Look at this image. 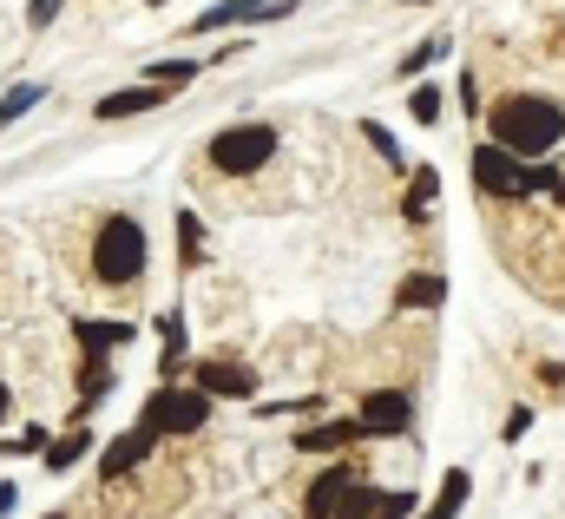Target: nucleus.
<instances>
[{"label": "nucleus", "instance_id": "f257e3e1", "mask_svg": "<svg viewBox=\"0 0 565 519\" xmlns=\"http://www.w3.org/2000/svg\"><path fill=\"white\" fill-rule=\"evenodd\" d=\"M487 126H493V145H507L513 158H546L565 138V106L540 99V93H507L487 113Z\"/></svg>", "mask_w": 565, "mask_h": 519}, {"label": "nucleus", "instance_id": "f03ea898", "mask_svg": "<svg viewBox=\"0 0 565 519\" xmlns=\"http://www.w3.org/2000/svg\"><path fill=\"white\" fill-rule=\"evenodd\" d=\"M145 257H151V244H145V224L139 218H106L99 224V237H93V276L106 283V289H126V283H139L145 276Z\"/></svg>", "mask_w": 565, "mask_h": 519}, {"label": "nucleus", "instance_id": "7ed1b4c3", "mask_svg": "<svg viewBox=\"0 0 565 519\" xmlns=\"http://www.w3.org/2000/svg\"><path fill=\"white\" fill-rule=\"evenodd\" d=\"M473 184L487 198H526V191H559V171L553 165H526L507 145H480L473 151Z\"/></svg>", "mask_w": 565, "mask_h": 519}, {"label": "nucleus", "instance_id": "20e7f679", "mask_svg": "<svg viewBox=\"0 0 565 519\" xmlns=\"http://www.w3.org/2000/svg\"><path fill=\"white\" fill-rule=\"evenodd\" d=\"M204 158H211V171H224V178H250L257 165H270L277 158V131L270 126H224L211 145H204Z\"/></svg>", "mask_w": 565, "mask_h": 519}, {"label": "nucleus", "instance_id": "39448f33", "mask_svg": "<svg viewBox=\"0 0 565 519\" xmlns=\"http://www.w3.org/2000/svg\"><path fill=\"white\" fill-rule=\"evenodd\" d=\"M139 421L158 427V434H198V427L211 421V394L204 389H171V382H164L158 394H145Z\"/></svg>", "mask_w": 565, "mask_h": 519}, {"label": "nucleus", "instance_id": "423d86ee", "mask_svg": "<svg viewBox=\"0 0 565 519\" xmlns=\"http://www.w3.org/2000/svg\"><path fill=\"white\" fill-rule=\"evenodd\" d=\"M282 13H289V0H217L191 20V33L204 40V33H224V27H244V20H282Z\"/></svg>", "mask_w": 565, "mask_h": 519}, {"label": "nucleus", "instance_id": "0eeeda50", "mask_svg": "<svg viewBox=\"0 0 565 519\" xmlns=\"http://www.w3.org/2000/svg\"><path fill=\"white\" fill-rule=\"evenodd\" d=\"M158 441H164V434H158V427H145V421L132 427V434H119V441L99 454V480H126V474H139L145 460H151V447H158Z\"/></svg>", "mask_w": 565, "mask_h": 519}, {"label": "nucleus", "instance_id": "6e6552de", "mask_svg": "<svg viewBox=\"0 0 565 519\" xmlns=\"http://www.w3.org/2000/svg\"><path fill=\"white\" fill-rule=\"evenodd\" d=\"M355 421H362V434H402V427L415 421V401L402 389H375V394H362Z\"/></svg>", "mask_w": 565, "mask_h": 519}, {"label": "nucleus", "instance_id": "1a4fd4ad", "mask_svg": "<svg viewBox=\"0 0 565 519\" xmlns=\"http://www.w3.org/2000/svg\"><path fill=\"white\" fill-rule=\"evenodd\" d=\"M164 93H171V86H151V80H145V86H126V93H106L93 113H99V119H139V113H158V106H164Z\"/></svg>", "mask_w": 565, "mask_h": 519}, {"label": "nucleus", "instance_id": "9d476101", "mask_svg": "<svg viewBox=\"0 0 565 519\" xmlns=\"http://www.w3.org/2000/svg\"><path fill=\"white\" fill-rule=\"evenodd\" d=\"M198 389L244 401V394H257V369H237V362H198Z\"/></svg>", "mask_w": 565, "mask_h": 519}, {"label": "nucleus", "instance_id": "9b49d317", "mask_svg": "<svg viewBox=\"0 0 565 519\" xmlns=\"http://www.w3.org/2000/svg\"><path fill=\"white\" fill-rule=\"evenodd\" d=\"M355 480H362L355 467H329V474H322V480L309 487V519H329L335 507H342V494H349Z\"/></svg>", "mask_w": 565, "mask_h": 519}, {"label": "nucleus", "instance_id": "f8f14e48", "mask_svg": "<svg viewBox=\"0 0 565 519\" xmlns=\"http://www.w3.org/2000/svg\"><path fill=\"white\" fill-rule=\"evenodd\" d=\"M73 336H79L86 356H106V349L132 342V322H93V316H73Z\"/></svg>", "mask_w": 565, "mask_h": 519}, {"label": "nucleus", "instance_id": "ddd939ff", "mask_svg": "<svg viewBox=\"0 0 565 519\" xmlns=\"http://www.w3.org/2000/svg\"><path fill=\"white\" fill-rule=\"evenodd\" d=\"M349 441H362V421H329V427H302V434H296L302 454H335V447H349Z\"/></svg>", "mask_w": 565, "mask_h": 519}, {"label": "nucleus", "instance_id": "4468645a", "mask_svg": "<svg viewBox=\"0 0 565 519\" xmlns=\"http://www.w3.org/2000/svg\"><path fill=\"white\" fill-rule=\"evenodd\" d=\"M40 454H46V474H66V467H79V460L93 454V434H86V427H73V434H60V441H46Z\"/></svg>", "mask_w": 565, "mask_h": 519}, {"label": "nucleus", "instance_id": "2eb2a0df", "mask_svg": "<svg viewBox=\"0 0 565 519\" xmlns=\"http://www.w3.org/2000/svg\"><path fill=\"white\" fill-rule=\"evenodd\" d=\"M382 507H388V494H375L369 480H355V487L342 494V507H335V513H329V519H375V513H382Z\"/></svg>", "mask_w": 565, "mask_h": 519}, {"label": "nucleus", "instance_id": "dca6fc26", "mask_svg": "<svg viewBox=\"0 0 565 519\" xmlns=\"http://www.w3.org/2000/svg\"><path fill=\"white\" fill-rule=\"evenodd\" d=\"M440 296H447V283H440V276H408V283L395 289V303H402V309H440Z\"/></svg>", "mask_w": 565, "mask_h": 519}, {"label": "nucleus", "instance_id": "f3484780", "mask_svg": "<svg viewBox=\"0 0 565 519\" xmlns=\"http://www.w3.org/2000/svg\"><path fill=\"white\" fill-rule=\"evenodd\" d=\"M204 257V231H198V211H178V263L184 269H198Z\"/></svg>", "mask_w": 565, "mask_h": 519}, {"label": "nucleus", "instance_id": "a211bd4d", "mask_svg": "<svg viewBox=\"0 0 565 519\" xmlns=\"http://www.w3.org/2000/svg\"><path fill=\"white\" fill-rule=\"evenodd\" d=\"M158 329H164V362H158V375H178V369H184V322H178V316H158Z\"/></svg>", "mask_w": 565, "mask_h": 519}, {"label": "nucleus", "instance_id": "6ab92c4d", "mask_svg": "<svg viewBox=\"0 0 565 519\" xmlns=\"http://www.w3.org/2000/svg\"><path fill=\"white\" fill-rule=\"evenodd\" d=\"M40 99H46V86H33V80H26V86H13V93H7V99H0V126H13V119H20V113H33V106H40Z\"/></svg>", "mask_w": 565, "mask_h": 519}, {"label": "nucleus", "instance_id": "aec40b11", "mask_svg": "<svg viewBox=\"0 0 565 519\" xmlns=\"http://www.w3.org/2000/svg\"><path fill=\"white\" fill-rule=\"evenodd\" d=\"M145 80L151 86H184V80H198V60H158V66H145Z\"/></svg>", "mask_w": 565, "mask_h": 519}, {"label": "nucleus", "instance_id": "412c9836", "mask_svg": "<svg viewBox=\"0 0 565 519\" xmlns=\"http://www.w3.org/2000/svg\"><path fill=\"white\" fill-rule=\"evenodd\" d=\"M460 500H467V474H447V487H440V500H434V513L427 519H454L460 513Z\"/></svg>", "mask_w": 565, "mask_h": 519}, {"label": "nucleus", "instance_id": "4be33fe9", "mask_svg": "<svg viewBox=\"0 0 565 519\" xmlns=\"http://www.w3.org/2000/svg\"><path fill=\"white\" fill-rule=\"evenodd\" d=\"M434 191H440V184H434V171H422V178L408 184V218H427V204H434Z\"/></svg>", "mask_w": 565, "mask_h": 519}, {"label": "nucleus", "instance_id": "5701e85b", "mask_svg": "<svg viewBox=\"0 0 565 519\" xmlns=\"http://www.w3.org/2000/svg\"><path fill=\"white\" fill-rule=\"evenodd\" d=\"M440 53H447V40H427V46H415V53H408V60H402V73H408V80H415V73H422V66H434V60H440Z\"/></svg>", "mask_w": 565, "mask_h": 519}, {"label": "nucleus", "instance_id": "b1692460", "mask_svg": "<svg viewBox=\"0 0 565 519\" xmlns=\"http://www.w3.org/2000/svg\"><path fill=\"white\" fill-rule=\"evenodd\" d=\"M60 7H66V0H26V27H33V33H40V27H53V20H60Z\"/></svg>", "mask_w": 565, "mask_h": 519}, {"label": "nucleus", "instance_id": "393cba45", "mask_svg": "<svg viewBox=\"0 0 565 519\" xmlns=\"http://www.w3.org/2000/svg\"><path fill=\"white\" fill-rule=\"evenodd\" d=\"M415 119H422V126L440 119V93H434V86H415Z\"/></svg>", "mask_w": 565, "mask_h": 519}, {"label": "nucleus", "instance_id": "a878e982", "mask_svg": "<svg viewBox=\"0 0 565 519\" xmlns=\"http://www.w3.org/2000/svg\"><path fill=\"white\" fill-rule=\"evenodd\" d=\"M362 138H369V145H375L382 158H402V151H395V138H388V131H382V126H362Z\"/></svg>", "mask_w": 565, "mask_h": 519}, {"label": "nucleus", "instance_id": "bb28decb", "mask_svg": "<svg viewBox=\"0 0 565 519\" xmlns=\"http://www.w3.org/2000/svg\"><path fill=\"white\" fill-rule=\"evenodd\" d=\"M7 407H13V394H7V382H0V421H7Z\"/></svg>", "mask_w": 565, "mask_h": 519}, {"label": "nucleus", "instance_id": "cd10ccee", "mask_svg": "<svg viewBox=\"0 0 565 519\" xmlns=\"http://www.w3.org/2000/svg\"><path fill=\"white\" fill-rule=\"evenodd\" d=\"M46 519H66V513H46Z\"/></svg>", "mask_w": 565, "mask_h": 519}, {"label": "nucleus", "instance_id": "c85d7f7f", "mask_svg": "<svg viewBox=\"0 0 565 519\" xmlns=\"http://www.w3.org/2000/svg\"><path fill=\"white\" fill-rule=\"evenodd\" d=\"M145 7H158V0H145Z\"/></svg>", "mask_w": 565, "mask_h": 519}, {"label": "nucleus", "instance_id": "c756f323", "mask_svg": "<svg viewBox=\"0 0 565 519\" xmlns=\"http://www.w3.org/2000/svg\"><path fill=\"white\" fill-rule=\"evenodd\" d=\"M559 198H565V184H559Z\"/></svg>", "mask_w": 565, "mask_h": 519}]
</instances>
